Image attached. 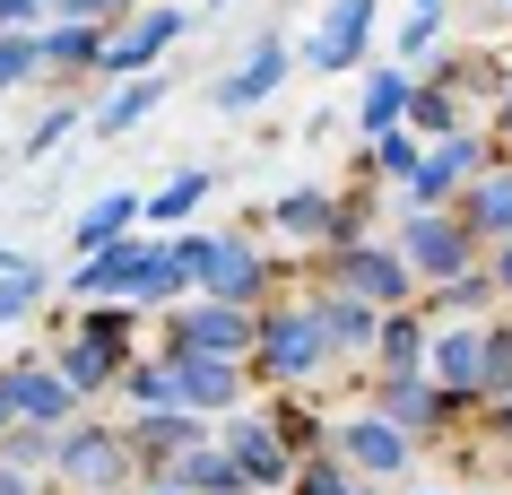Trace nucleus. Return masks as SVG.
I'll use <instances>...</instances> for the list:
<instances>
[{"label":"nucleus","mask_w":512,"mask_h":495,"mask_svg":"<svg viewBox=\"0 0 512 495\" xmlns=\"http://www.w3.org/2000/svg\"><path fill=\"white\" fill-rule=\"evenodd\" d=\"M53 296H61V278L44 270V261H18V270L0 278V330H9V322H27V313H44Z\"/></svg>","instance_id":"34"},{"label":"nucleus","mask_w":512,"mask_h":495,"mask_svg":"<svg viewBox=\"0 0 512 495\" xmlns=\"http://www.w3.org/2000/svg\"><path fill=\"white\" fill-rule=\"evenodd\" d=\"M122 426H131L139 469H148V478H165V469L183 461V452L217 443V417H191V409H139V417H122Z\"/></svg>","instance_id":"17"},{"label":"nucleus","mask_w":512,"mask_h":495,"mask_svg":"<svg viewBox=\"0 0 512 495\" xmlns=\"http://www.w3.org/2000/svg\"><path fill=\"white\" fill-rule=\"evenodd\" d=\"M417 165H426V139L408 131V122H400V131H382V139H365V174H374V183H400V192H408Z\"/></svg>","instance_id":"33"},{"label":"nucleus","mask_w":512,"mask_h":495,"mask_svg":"<svg viewBox=\"0 0 512 495\" xmlns=\"http://www.w3.org/2000/svg\"><path fill=\"white\" fill-rule=\"evenodd\" d=\"M365 400H374L391 426H408L417 443H443V435H452L443 417H469V400H452L434 374H365Z\"/></svg>","instance_id":"13"},{"label":"nucleus","mask_w":512,"mask_h":495,"mask_svg":"<svg viewBox=\"0 0 512 495\" xmlns=\"http://www.w3.org/2000/svg\"><path fill=\"white\" fill-rule=\"evenodd\" d=\"M495 400H512V339L495 330V357H486V391H478V409H495Z\"/></svg>","instance_id":"42"},{"label":"nucleus","mask_w":512,"mask_h":495,"mask_svg":"<svg viewBox=\"0 0 512 495\" xmlns=\"http://www.w3.org/2000/svg\"><path fill=\"white\" fill-rule=\"evenodd\" d=\"M165 96H174V79H165V70H148V79H122V87H105V96L87 105V131H96V139L139 131V122H148V113H157Z\"/></svg>","instance_id":"25"},{"label":"nucleus","mask_w":512,"mask_h":495,"mask_svg":"<svg viewBox=\"0 0 512 495\" xmlns=\"http://www.w3.org/2000/svg\"><path fill=\"white\" fill-rule=\"evenodd\" d=\"M18 261H27V252H9V244H0V278H9V270H18Z\"/></svg>","instance_id":"49"},{"label":"nucleus","mask_w":512,"mask_h":495,"mask_svg":"<svg viewBox=\"0 0 512 495\" xmlns=\"http://www.w3.org/2000/svg\"><path fill=\"white\" fill-rule=\"evenodd\" d=\"M157 348H174V357H243V365H252V348H261V313L217 304V296H183V304H165Z\"/></svg>","instance_id":"5"},{"label":"nucleus","mask_w":512,"mask_h":495,"mask_svg":"<svg viewBox=\"0 0 512 495\" xmlns=\"http://www.w3.org/2000/svg\"><path fill=\"white\" fill-rule=\"evenodd\" d=\"M79 122H87V113H79V105H53V113H44V122H35V131H27V139H18V157H27V165H44V148H61V139L79 131Z\"/></svg>","instance_id":"39"},{"label":"nucleus","mask_w":512,"mask_h":495,"mask_svg":"<svg viewBox=\"0 0 512 495\" xmlns=\"http://www.w3.org/2000/svg\"><path fill=\"white\" fill-rule=\"evenodd\" d=\"M417 495H443V487H417Z\"/></svg>","instance_id":"54"},{"label":"nucleus","mask_w":512,"mask_h":495,"mask_svg":"<svg viewBox=\"0 0 512 495\" xmlns=\"http://www.w3.org/2000/svg\"><path fill=\"white\" fill-rule=\"evenodd\" d=\"M330 452L356 469V478H374V487H391V478H408L417 469V452L426 443L408 435V426H391V417L365 400V409H348V417H330Z\"/></svg>","instance_id":"7"},{"label":"nucleus","mask_w":512,"mask_h":495,"mask_svg":"<svg viewBox=\"0 0 512 495\" xmlns=\"http://www.w3.org/2000/svg\"><path fill=\"white\" fill-rule=\"evenodd\" d=\"M486 165H495V139L486 131H452V139H426V165H417V183L400 192V209H452L469 183H478Z\"/></svg>","instance_id":"12"},{"label":"nucleus","mask_w":512,"mask_h":495,"mask_svg":"<svg viewBox=\"0 0 512 495\" xmlns=\"http://www.w3.org/2000/svg\"><path fill=\"white\" fill-rule=\"evenodd\" d=\"M209 192H217V165H183L165 192H148V235H183V218H200Z\"/></svg>","instance_id":"29"},{"label":"nucleus","mask_w":512,"mask_h":495,"mask_svg":"<svg viewBox=\"0 0 512 495\" xmlns=\"http://www.w3.org/2000/svg\"><path fill=\"white\" fill-rule=\"evenodd\" d=\"M18 426H27V409H18V374L0 365V435H18Z\"/></svg>","instance_id":"43"},{"label":"nucleus","mask_w":512,"mask_h":495,"mask_svg":"<svg viewBox=\"0 0 512 495\" xmlns=\"http://www.w3.org/2000/svg\"><path fill=\"white\" fill-rule=\"evenodd\" d=\"M408 9H452V0H408Z\"/></svg>","instance_id":"51"},{"label":"nucleus","mask_w":512,"mask_h":495,"mask_svg":"<svg viewBox=\"0 0 512 495\" xmlns=\"http://www.w3.org/2000/svg\"><path fill=\"white\" fill-rule=\"evenodd\" d=\"M0 96H9V87H0Z\"/></svg>","instance_id":"55"},{"label":"nucleus","mask_w":512,"mask_h":495,"mask_svg":"<svg viewBox=\"0 0 512 495\" xmlns=\"http://www.w3.org/2000/svg\"><path fill=\"white\" fill-rule=\"evenodd\" d=\"M330 218H339V192H322V183H296V192H278L270 209H261V226L287 235V244H304V252L330 244Z\"/></svg>","instance_id":"21"},{"label":"nucleus","mask_w":512,"mask_h":495,"mask_svg":"<svg viewBox=\"0 0 512 495\" xmlns=\"http://www.w3.org/2000/svg\"><path fill=\"white\" fill-rule=\"evenodd\" d=\"M139 226H148V192H96L79 218H70V244H79V261H87V252L122 244V235H139Z\"/></svg>","instance_id":"23"},{"label":"nucleus","mask_w":512,"mask_h":495,"mask_svg":"<svg viewBox=\"0 0 512 495\" xmlns=\"http://www.w3.org/2000/svg\"><path fill=\"white\" fill-rule=\"evenodd\" d=\"M486 9H512V0H486Z\"/></svg>","instance_id":"53"},{"label":"nucleus","mask_w":512,"mask_h":495,"mask_svg":"<svg viewBox=\"0 0 512 495\" xmlns=\"http://www.w3.org/2000/svg\"><path fill=\"white\" fill-rule=\"evenodd\" d=\"M486 139H495V157L512 165V79H504V105H495V131H486Z\"/></svg>","instance_id":"44"},{"label":"nucleus","mask_w":512,"mask_h":495,"mask_svg":"<svg viewBox=\"0 0 512 495\" xmlns=\"http://www.w3.org/2000/svg\"><path fill=\"white\" fill-rule=\"evenodd\" d=\"M122 409H174V357L165 348H148V357H131V374H122Z\"/></svg>","instance_id":"35"},{"label":"nucleus","mask_w":512,"mask_h":495,"mask_svg":"<svg viewBox=\"0 0 512 495\" xmlns=\"http://www.w3.org/2000/svg\"><path fill=\"white\" fill-rule=\"evenodd\" d=\"M313 287H339V296H365L374 313H408L426 296V278L408 270V252L391 235H365V244H339V252H313Z\"/></svg>","instance_id":"3"},{"label":"nucleus","mask_w":512,"mask_h":495,"mask_svg":"<svg viewBox=\"0 0 512 495\" xmlns=\"http://www.w3.org/2000/svg\"><path fill=\"white\" fill-rule=\"evenodd\" d=\"M252 391L261 383H252L243 357H174V409H191V417H235V409H252Z\"/></svg>","instance_id":"14"},{"label":"nucleus","mask_w":512,"mask_h":495,"mask_svg":"<svg viewBox=\"0 0 512 495\" xmlns=\"http://www.w3.org/2000/svg\"><path fill=\"white\" fill-rule=\"evenodd\" d=\"M426 348H434V322L408 304V313H382V339H374V365L365 374H426Z\"/></svg>","instance_id":"28"},{"label":"nucleus","mask_w":512,"mask_h":495,"mask_svg":"<svg viewBox=\"0 0 512 495\" xmlns=\"http://www.w3.org/2000/svg\"><path fill=\"white\" fill-rule=\"evenodd\" d=\"M452 209H460V226H469V235H478L486 252H495V244H512V165L495 157V165L478 174V183H469V192L452 200Z\"/></svg>","instance_id":"22"},{"label":"nucleus","mask_w":512,"mask_h":495,"mask_svg":"<svg viewBox=\"0 0 512 495\" xmlns=\"http://www.w3.org/2000/svg\"><path fill=\"white\" fill-rule=\"evenodd\" d=\"M287 70H296V44L270 27L261 44H252V53L235 61V70H226V79L209 87V105H217V113H252V105H270L278 87H287Z\"/></svg>","instance_id":"16"},{"label":"nucleus","mask_w":512,"mask_h":495,"mask_svg":"<svg viewBox=\"0 0 512 495\" xmlns=\"http://www.w3.org/2000/svg\"><path fill=\"white\" fill-rule=\"evenodd\" d=\"M495 304H504V296H495V270L478 261V270H460V278H443V287H426V296H417V313L443 330V322H486Z\"/></svg>","instance_id":"27"},{"label":"nucleus","mask_w":512,"mask_h":495,"mask_svg":"<svg viewBox=\"0 0 512 495\" xmlns=\"http://www.w3.org/2000/svg\"><path fill=\"white\" fill-rule=\"evenodd\" d=\"M44 357L61 365V383L79 391V400H105V391H122V374H131V348H105V339H87V330H61Z\"/></svg>","instance_id":"18"},{"label":"nucleus","mask_w":512,"mask_h":495,"mask_svg":"<svg viewBox=\"0 0 512 495\" xmlns=\"http://www.w3.org/2000/svg\"><path fill=\"white\" fill-rule=\"evenodd\" d=\"M53 478H61V495H139V487H148L131 426H105V417L61 426V461H53Z\"/></svg>","instance_id":"4"},{"label":"nucleus","mask_w":512,"mask_h":495,"mask_svg":"<svg viewBox=\"0 0 512 495\" xmlns=\"http://www.w3.org/2000/svg\"><path fill=\"white\" fill-rule=\"evenodd\" d=\"M408 105H417V70H408V61H382L374 79H365V96H356V131H365V139L400 131Z\"/></svg>","instance_id":"26"},{"label":"nucleus","mask_w":512,"mask_h":495,"mask_svg":"<svg viewBox=\"0 0 512 495\" xmlns=\"http://www.w3.org/2000/svg\"><path fill=\"white\" fill-rule=\"evenodd\" d=\"M486 270H495V296L512 304V244H495V252H486Z\"/></svg>","instance_id":"47"},{"label":"nucleus","mask_w":512,"mask_h":495,"mask_svg":"<svg viewBox=\"0 0 512 495\" xmlns=\"http://www.w3.org/2000/svg\"><path fill=\"white\" fill-rule=\"evenodd\" d=\"M139 0H53V18H87V27H122Z\"/></svg>","instance_id":"40"},{"label":"nucleus","mask_w":512,"mask_h":495,"mask_svg":"<svg viewBox=\"0 0 512 495\" xmlns=\"http://www.w3.org/2000/svg\"><path fill=\"white\" fill-rule=\"evenodd\" d=\"M165 478H183V495H252V478L235 469V452H226V443H200V452H183Z\"/></svg>","instance_id":"31"},{"label":"nucleus","mask_w":512,"mask_h":495,"mask_svg":"<svg viewBox=\"0 0 512 495\" xmlns=\"http://www.w3.org/2000/svg\"><path fill=\"white\" fill-rule=\"evenodd\" d=\"M139 495H183V478H148V487H139Z\"/></svg>","instance_id":"48"},{"label":"nucleus","mask_w":512,"mask_h":495,"mask_svg":"<svg viewBox=\"0 0 512 495\" xmlns=\"http://www.w3.org/2000/svg\"><path fill=\"white\" fill-rule=\"evenodd\" d=\"M408 131H417V139H452V131H469V96L417 70V105H408Z\"/></svg>","instance_id":"32"},{"label":"nucleus","mask_w":512,"mask_h":495,"mask_svg":"<svg viewBox=\"0 0 512 495\" xmlns=\"http://www.w3.org/2000/svg\"><path fill=\"white\" fill-rule=\"evenodd\" d=\"M200 9H226V0H200Z\"/></svg>","instance_id":"52"},{"label":"nucleus","mask_w":512,"mask_h":495,"mask_svg":"<svg viewBox=\"0 0 512 495\" xmlns=\"http://www.w3.org/2000/svg\"><path fill=\"white\" fill-rule=\"evenodd\" d=\"M486 357H495V322H443V330H434V348H426V374L452 391V400H469V409H478Z\"/></svg>","instance_id":"15"},{"label":"nucleus","mask_w":512,"mask_h":495,"mask_svg":"<svg viewBox=\"0 0 512 495\" xmlns=\"http://www.w3.org/2000/svg\"><path fill=\"white\" fill-rule=\"evenodd\" d=\"M287 495H356V469L339 452H313V461H296V487Z\"/></svg>","instance_id":"37"},{"label":"nucleus","mask_w":512,"mask_h":495,"mask_svg":"<svg viewBox=\"0 0 512 495\" xmlns=\"http://www.w3.org/2000/svg\"><path fill=\"white\" fill-rule=\"evenodd\" d=\"M105 35H113V27H87V18H53V27H44V79H53V87L105 79Z\"/></svg>","instance_id":"20"},{"label":"nucleus","mask_w":512,"mask_h":495,"mask_svg":"<svg viewBox=\"0 0 512 495\" xmlns=\"http://www.w3.org/2000/svg\"><path fill=\"white\" fill-rule=\"evenodd\" d=\"M356 495H391V487H374V478H356Z\"/></svg>","instance_id":"50"},{"label":"nucleus","mask_w":512,"mask_h":495,"mask_svg":"<svg viewBox=\"0 0 512 495\" xmlns=\"http://www.w3.org/2000/svg\"><path fill=\"white\" fill-rule=\"evenodd\" d=\"M217 443L235 452V469L252 478V495H287L296 487V452H287V435H278V417L252 400V409L217 417Z\"/></svg>","instance_id":"11"},{"label":"nucleus","mask_w":512,"mask_h":495,"mask_svg":"<svg viewBox=\"0 0 512 495\" xmlns=\"http://www.w3.org/2000/svg\"><path fill=\"white\" fill-rule=\"evenodd\" d=\"M330 365H339V348H330L313 296L261 313V348H252V383H261V391H313Z\"/></svg>","instance_id":"2"},{"label":"nucleus","mask_w":512,"mask_h":495,"mask_svg":"<svg viewBox=\"0 0 512 495\" xmlns=\"http://www.w3.org/2000/svg\"><path fill=\"white\" fill-rule=\"evenodd\" d=\"M183 27H191V9H174V0H139L131 18H122V27L105 35V87L165 70V53L183 44Z\"/></svg>","instance_id":"8"},{"label":"nucleus","mask_w":512,"mask_h":495,"mask_svg":"<svg viewBox=\"0 0 512 495\" xmlns=\"http://www.w3.org/2000/svg\"><path fill=\"white\" fill-rule=\"evenodd\" d=\"M391 244L408 252V270L426 278V287H443V278H460V270L486 261V244L460 226V209H400V218H391Z\"/></svg>","instance_id":"6"},{"label":"nucleus","mask_w":512,"mask_h":495,"mask_svg":"<svg viewBox=\"0 0 512 495\" xmlns=\"http://www.w3.org/2000/svg\"><path fill=\"white\" fill-rule=\"evenodd\" d=\"M374 27H382V0H322V18H313V35L296 44V61L313 79H348L356 61L374 53Z\"/></svg>","instance_id":"10"},{"label":"nucleus","mask_w":512,"mask_h":495,"mask_svg":"<svg viewBox=\"0 0 512 495\" xmlns=\"http://www.w3.org/2000/svg\"><path fill=\"white\" fill-rule=\"evenodd\" d=\"M443 18H452V9H408V18H400V35H391V61L434 53V44H443Z\"/></svg>","instance_id":"38"},{"label":"nucleus","mask_w":512,"mask_h":495,"mask_svg":"<svg viewBox=\"0 0 512 495\" xmlns=\"http://www.w3.org/2000/svg\"><path fill=\"white\" fill-rule=\"evenodd\" d=\"M53 27V0H0V35H44Z\"/></svg>","instance_id":"41"},{"label":"nucleus","mask_w":512,"mask_h":495,"mask_svg":"<svg viewBox=\"0 0 512 495\" xmlns=\"http://www.w3.org/2000/svg\"><path fill=\"white\" fill-rule=\"evenodd\" d=\"M313 391H322V383H313ZM313 391H270V400H261V409L278 417V435H287V452H296V461L330 452V426H322V400H313Z\"/></svg>","instance_id":"30"},{"label":"nucleus","mask_w":512,"mask_h":495,"mask_svg":"<svg viewBox=\"0 0 512 495\" xmlns=\"http://www.w3.org/2000/svg\"><path fill=\"white\" fill-rule=\"evenodd\" d=\"M478 435H495V443H512V400H495V409H478Z\"/></svg>","instance_id":"45"},{"label":"nucleus","mask_w":512,"mask_h":495,"mask_svg":"<svg viewBox=\"0 0 512 495\" xmlns=\"http://www.w3.org/2000/svg\"><path fill=\"white\" fill-rule=\"evenodd\" d=\"M0 495H44V478H35V469H9V461H0Z\"/></svg>","instance_id":"46"},{"label":"nucleus","mask_w":512,"mask_h":495,"mask_svg":"<svg viewBox=\"0 0 512 495\" xmlns=\"http://www.w3.org/2000/svg\"><path fill=\"white\" fill-rule=\"evenodd\" d=\"M252 218V209H243ZM270 252H261V218L252 226H217V252H209V278H200V296L217 304H243V313H270Z\"/></svg>","instance_id":"9"},{"label":"nucleus","mask_w":512,"mask_h":495,"mask_svg":"<svg viewBox=\"0 0 512 495\" xmlns=\"http://www.w3.org/2000/svg\"><path fill=\"white\" fill-rule=\"evenodd\" d=\"M0 461H9V469H35V478H53L61 426H18V435H0Z\"/></svg>","instance_id":"36"},{"label":"nucleus","mask_w":512,"mask_h":495,"mask_svg":"<svg viewBox=\"0 0 512 495\" xmlns=\"http://www.w3.org/2000/svg\"><path fill=\"white\" fill-rule=\"evenodd\" d=\"M9 374H18V409H27V426H79V417H87V400L61 383V365L44 357V348L9 357Z\"/></svg>","instance_id":"19"},{"label":"nucleus","mask_w":512,"mask_h":495,"mask_svg":"<svg viewBox=\"0 0 512 495\" xmlns=\"http://www.w3.org/2000/svg\"><path fill=\"white\" fill-rule=\"evenodd\" d=\"M61 296H79V304H139V313H165V304H183L191 287L174 278V244L165 235H122V244L105 252H87L79 270H70V287Z\"/></svg>","instance_id":"1"},{"label":"nucleus","mask_w":512,"mask_h":495,"mask_svg":"<svg viewBox=\"0 0 512 495\" xmlns=\"http://www.w3.org/2000/svg\"><path fill=\"white\" fill-rule=\"evenodd\" d=\"M313 296V313H322V330H330V348L339 357H365L374 365V339H382V313L365 296H339V287H304Z\"/></svg>","instance_id":"24"}]
</instances>
